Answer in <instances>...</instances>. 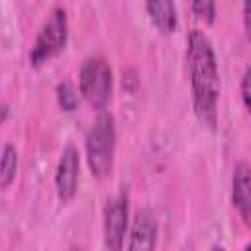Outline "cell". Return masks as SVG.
I'll list each match as a JSON object with an SVG mask.
<instances>
[{
  "mask_svg": "<svg viewBox=\"0 0 251 251\" xmlns=\"http://www.w3.org/2000/svg\"><path fill=\"white\" fill-rule=\"evenodd\" d=\"M241 100H243L247 112L251 114V67L245 71V75L241 78Z\"/></svg>",
  "mask_w": 251,
  "mask_h": 251,
  "instance_id": "obj_13",
  "label": "cell"
},
{
  "mask_svg": "<svg viewBox=\"0 0 251 251\" xmlns=\"http://www.w3.org/2000/svg\"><path fill=\"white\" fill-rule=\"evenodd\" d=\"M127 220H129L127 196L118 194V196L110 198L104 206V243L108 249L118 251L124 247Z\"/></svg>",
  "mask_w": 251,
  "mask_h": 251,
  "instance_id": "obj_5",
  "label": "cell"
},
{
  "mask_svg": "<svg viewBox=\"0 0 251 251\" xmlns=\"http://www.w3.org/2000/svg\"><path fill=\"white\" fill-rule=\"evenodd\" d=\"M231 202L245 226H251V167L237 163L231 178Z\"/></svg>",
  "mask_w": 251,
  "mask_h": 251,
  "instance_id": "obj_7",
  "label": "cell"
},
{
  "mask_svg": "<svg viewBox=\"0 0 251 251\" xmlns=\"http://www.w3.org/2000/svg\"><path fill=\"white\" fill-rule=\"evenodd\" d=\"M145 8L151 24L161 33H173L176 29V4L175 0H145Z\"/></svg>",
  "mask_w": 251,
  "mask_h": 251,
  "instance_id": "obj_9",
  "label": "cell"
},
{
  "mask_svg": "<svg viewBox=\"0 0 251 251\" xmlns=\"http://www.w3.org/2000/svg\"><path fill=\"white\" fill-rule=\"evenodd\" d=\"M67 39H69L67 12L63 8H55L43 22V25L33 41V47L29 51V63L33 67L43 65L45 61H49L51 57H55L57 53H61L65 49Z\"/></svg>",
  "mask_w": 251,
  "mask_h": 251,
  "instance_id": "obj_4",
  "label": "cell"
},
{
  "mask_svg": "<svg viewBox=\"0 0 251 251\" xmlns=\"http://www.w3.org/2000/svg\"><path fill=\"white\" fill-rule=\"evenodd\" d=\"M80 178V157L75 145H67L59 157L57 173H55V188L61 202H69L75 198Z\"/></svg>",
  "mask_w": 251,
  "mask_h": 251,
  "instance_id": "obj_6",
  "label": "cell"
},
{
  "mask_svg": "<svg viewBox=\"0 0 251 251\" xmlns=\"http://www.w3.org/2000/svg\"><path fill=\"white\" fill-rule=\"evenodd\" d=\"M194 16L204 24H214L216 20V0H190Z\"/></svg>",
  "mask_w": 251,
  "mask_h": 251,
  "instance_id": "obj_12",
  "label": "cell"
},
{
  "mask_svg": "<svg viewBox=\"0 0 251 251\" xmlns=\"http://www.w3.org/2000/svg\"><path fill=\"white\" fill-rule=\"evenodd\" d=\"M245 249H251V243H247V245H245Z\"/></svg>",
  "mask_w": 251,
  "mask_h": 251,
  "instance_id": "obj_16",
  "label": "cell"
},
{
  "mask_svg": "<svg viewBox=\"0 0 251 251\" xmlns=\"http://www.w3.org/2000/svg\"><path fill=\"white\" fill-rule=\"evenodd\" d=\"M78 86L84 100L94 110H104L112 98L114 75L112 67L104 57H88L78 75Z\"/></svg>",
  "mask_w": 251,
  "mask_h": 251,
  "instance_id": "obj_3",
  "label": "cell"
},
{
  "mask_svg": "<svg viewBox=\"0 0 251 251\" xmlns=\"http://www.w3.org/2000/svg\"><path fill=\"white\" fill-rule=\"evenodd\" d=\"M57 100H59V106L65 110V112H73L78 104V96H76V90L71 82H59L57 84Z\"/></svg>",
  "mask_w": 251,
  "mask_h": 251,
  "instance_id": "obj_11",
  "label": "cell"
},
{
  "mask_svg": "<svg viewBox=\"0 0 251 251\" xmlns=\"http://www.w3.org/2000/svg\"><path fill=\"white\" fill-rule=\"evenodd\" d=\"M157 220L151 210H139L133 218L131 229H129V241L127 249L131 251H149L157 243Z\"/></svg>",
  "mask_w": 251,
  "mask_h": 251,
  "instance_id": "obj_8",
  "label": "cell"
},
{
  "mask_svg": "<svg viewBox=\"0 0 251 251\" xmlns=\"http://www.w3.org/2000/svg\"><path fill=\"white\" fill-rule=\"evenodd\" d=\"M18 173V151L14 145L6 143L2 149V161H0V188H8Z\"/></svg>",
  "mask_w": 251,
  "mask_h": 251,
  "instance_id": "obj_10",
  "label": "cell"
},
{
  "mask_svg": "<svg viewBox=\"0 0 251 251\" xmlns=\"http://www.w3.org/2000/svg\"><path fill=\"white\" fill-rule=\"evenodd\" d=\"M6 118H8V104L4 102V104H2V124L6 122Z\"/></svg>",
  "mask_w": 251,
  "mask_h": 251,
  "instance_id": "obj_15",
  "label": "cell"
},
{
  "mask_svg": "<svg viewBox=\"0 0 251 251\" xmlns=\"http://www.w3.org/2000/svg\"><path fill=\"white\" fill-rule=\"evenodd\" d=\"M243 27L251 39V0H243Z\"/></svg>",
  "mask_w": 251,
  "mask_h": 251,
  "instance_id": "obj_14",
  "label": "cell"
},
{
  "mask_svg": "<svg viewBox=\"0 0 251 251\" xmlns=\"http://www.w3.org/2000/svg\"><path fill=\"white\" fill-rule=\"evenodd\" d=\"M186 65L192 88V106L198 122L208 129L218 126L220 71L212 41L200 29H192L186 39Z\"/></svg>",
  "mask_w": 251,
  "mask_h": 251,
  "instance_id": "obj_1",
  "label": "cell"
},
{
  "mask_svg": "<svg viewBox=\"0 0 251 251\" xmlns=\"http://www.w3.org/2000/svg\"><path fill=\"white\" fill-rule=\"evenodd\" d=\"M116 124L114 116L100 112L86 133V163L96 178H106L114 169Z\"/></svg>",
  "mask_w": 251,
  "mask_h": 251,
  "instance_id": "obj_2",
  "label": "cell"
}]
</instances>
